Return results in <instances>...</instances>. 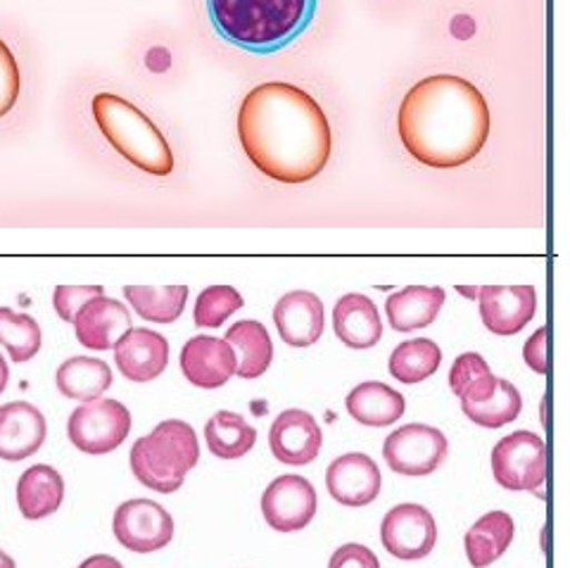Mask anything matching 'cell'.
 I'll return each mask as SVG.
<instances>
[{
  "label": "cell",
  "mask_w": 570,
  "mask_h": 568,
  "mask_svg": "<svg viewBox=\"0 0 570 568\" xmlns=\"http://www.w3.org/2000/svg\"><path fill=\"white\" fill-rule=\"evenodd\" d=\"M240 146L264 176L288 186L307 184L326 169L333 136L326 112L302 88L266 81L238 110Z\"/></svg>",
  "instance_id": "obj_1"
},
{
  "label": "cell",
  "mask_w": 570,
  "mask_h": 568,
  "mask_svg": "<svg viewBox=\"0 0 570 568\" xmlns=\"http://www.w3.org/2000/svg\"><path fill=\"white\" fill-rule=\"evenodd\" d=\"M404 150L431 169H456L480 155L490 138V108L463 77L435 75L412 86L400 105Z\"/></svg>",
  "instance_id": "obj_2"
},
{
  "label": "cell",
  "mask_w": 570,
  "mask_h": 568,
  "mask_svg": "<svg viewBox=\"0 0 570 568\" xmlns=\"http://www.w3.org/2000/svg\"><path fill=\"white\" fill-rule=\"evenodd\" d=\"M207 12L224 41L269 56L307 31L316 0H207Z\"/></svg>",
  "instance_id": "obj_3"
},
{
  "label": "cell",
  "mask_w": 570,
  "mask_h": 568,
  "mask_svg": "<svg viewBox=\"0 0 570 568\" xmlns=\"http://www.w3.org/2000/svg\"><path fill=\"white\" fill-rule=\"evenodd\" d=\"M91 108L107 144L134 167L153 176H169L174 172V153L165 134L134 102L115 94H98Z\"/></svg>",
  "instance_id": "obj_4"
},
{
  "label": "cell",
  "mask_w": 570,
  "mask_h": 568,
  "mask_svg": "<svg viewBox=\"0 0 570 568\" xmlns=\"http://www.w3.org/2000/svg\"><path fill=\"white\" fill-rule=\"evenodd\" d=\"M131 471L138 483L155 492L171 494L184 486L186 476L198 467L200 445L193 425L167 419L136 440L131 448Z\"/></svg>",
  "instance_id": "obj_5"
},
{
  "label": "cell",
  "mask_w": 570,
  "mask_h": 568,
  "mask_svg": "<svg viewBox=\"0 0 570 568\" xmlns=\"http://www.w3.org/2000/svg\"><path fill=\"white\" fill-rule=\"evenodd\" d=\"M131 431V412L119 400L83 402L69 414L67 435L77 450L102 457L124 445Z\"/></svg>",
  "instance_id": "obj_6"
},
{
  "label": "cell",
  "mask_w": 570,
  "mask_h": 568,
  "mask_svg": "<svg viewBox=\"0 0 570 568\" xmlns=\"http://www.w3.org/2000/svg\"><path fill=\"white\" fill-rule=\"evenodd\" d=\"M494 481L511 492H542L547 476L544 440L532 431H515L492 450Z\"/></svg>",
  "instance_id": "obj_7"
},
{
  "label": "cell",
  "mask_w": 570,
  "mask_h": 568,
  "mask_svg": "<svg viewBox=\"0 0 570 568\" xmlns=\"http://www.w3.org/2000/svg\"><path fill=\"white\" fill-rule=\"evenodd\" d=\"M450 452L448 435L440 429L425 423H409L392 431L385 438L383 457L387 467L400 476H431L442 467L444 457Z\"/></svg>",
  "instance_id": "obj_8"
},
{
  "label": "cell",
  "mask_w": 570,
  "mask_h": 568,
  "mask_svg": "<svg viewBox=\"0 0 570 568\" xmlns=\"http://www.w3.org/2000/svg\"><path fill=\"white\" fill-rule=\"evenodd\" d=\"M112 532L129 552L153 555L174 540V519L163 505L138 497L117 507Z\"/></svg>",
  "instance_id": "obj_9"
},
{
  "label": "cell",
  "mask_w": 570,
  "mask_h": 568,
  "mask_svg": "<svg viewBox=\"0 0 570 568\" xmlns=\"http://www.w3.org/2000/svg\"><path fill=\"white\" fill-rule=\"evenodd\" d=\"M381 542L385 552L395 559H425L438 542V526L433 513L414 502L392 507L381 523Z\"/></svg>",
  "instance_id": "obj_10"
},
{
  "label": "cell",
  "mask_w": 570,
  "mask_h": 568,
  "mask_svg": "<svg viewBox=\"0 0 570 568\" xmlns=\"http://www.w3.org/2000/svg\"><path fill=\"white\" fill-rule=\"evenodd\" d=\"M264 521L278 532L307 528L316 513V490L305 476H278L262 494Z\"/></svg>",
  "instance_id": "obj_11"
},
{
  "label": "cell",
  "mask_w": 570,
  "mask_h": 568,
  "mask_svg": "<svg viewBox=\"0 0 570 568\" xmlns=\"http://www.w3.org/2000/svg\"><path fill=\"white\" fill-rule=\"evenodd\" d=\"M480 319L494 335H515L538 312V293L532 286H483L478 291Z\"/></svg>",
  "instance_id": "obj_12"
},
{
  "label": "cell",
  "mask_w": 570,
  "mask_h": 568,
  "mask_svg": "<svg viewBox=\"0 0 570 568\" xmlns=\"http://www.w3.org/2000/svg\"><path fill=\"white\" fill-rule=\"evenodd\" d=\"M326 486L333 500L343 507H366L379 500L383 476L376 461L364 452L337 457L326 471Z\"/></svg>",
  "instance_id": "obj_13"
},
{
  "label": "cell",
  "mask_w": 570,
  "mask_h": 568,
  "mask_svg": "<svg viewBox=\"0 0 570 568\" xmlns=\"http://www.w3.org/2000/svg\"><path fill=\"white\" fill-rule=\"evenodd\" d=\"M321 442H324L321 425L305 410L281 412L269 433L272 454L281 461V464H291V467L312 464V461L318 457Z\"/></svg>",
  "instance_id": "obj_14"
},
{
  "label": "cell",
  "mask_w": 570,
  "mask_h": 568,
  "mask_svg": "<svg viewBox=\"0 0 570 568\" xmlns=\"http://www.w3.org/2000/svg\"><path fill=\"white\" fill-rule=\"evenodd\" d=\"M112 350L121 376L134 383L155 381L169 362L167 339L150 329H129Z\"/></svg>",
  "instance_id": "obj_15"
},
{
  "label": "cell",
  "mask_w": 570,
  "mask_h": 568,
  "mask_svg": "<svg viewBox=\"0 0 570 568\" xmlns=\"http://www.w3.org/2000/svg\"><path fill=\"white\" fill-rule=\"evenodd\" d=\"M48 423L39 407L17 400L0 407V459L22 461L43 448Z\"/></svg>",
  "instance_id": "obj_16"
},
{
  "label": "cell",
  "mask_w": 570,
  "mask_h": 568,
  "mask_svg": "<svg viewBox=\"0 0 570 568\" xmlns=\"http://www.w3.org/2000/svg\"><path fill=\"white\" fill-rule=\"evenodd\" d=\"M236 352L224 339L195 335L181 350L184 376L198 388H222L236 376Z\"/></svg>",
  "instance_id": "obj_17"
},
{
  "label": "cell",
  "mask_w": 570,
  "mask_h": 568,
  "mask_svg": "<svg viewBox=\"0 0 570 568\" xmlns=\"http://www.w3.org/2000/svg\"><path fill=\"white\" fill-rule=\"evenodd\" d=\"M274 324L285 345L309 347L318 343L326 326V312L321 297L309 291L283 295L274 307Z\"/></svg>",
  "instance_id": "obj_18"
},
{
  "label": "cell",
  "mask_w": 570,
  "mask_h": 568,
  "mask_svg": "<svg viewBox=\"0 0 570 568\" xmlns=\"http://www.w3.org/2000/svg\"><path fill=\"white\" fill-rule=\"evenodd\" d=\"M129 329L134 326L127 305L107 295H96L88 300L75 319V333L79 343L96 352L112 350Z\"/></svg>",
  "instance_id": "obj_19"
},
{
  "label": "cell",
  "mask_w": 570,
  "mask_h": 568,
  "mask_svg": "<svg viewBox=\"0 0 570 568\" xmlns=\"http://www.w3.org/2000/svg\"><path fill=\"white\" fill-rule=\"evenodd\" d=\"M335 335L352 350H368L383 339V322L373 300L362 293H347L333 307Z\"/></svg>",
  "instance_id": "obj_20"
},
{
  "label": "cell",
  "mask_w": 570,
  "mask_h": 568,
  "mask_svg": "<svg viewBox=\"0 0 570 568\" xmlns=\"http://www.w3.org/2000/svg\"><path fill=\"white\" fill-rule=\"evenodd\" d=\"M444 297L448 295H444V288L440 286H406L387 297V322L400 333H412L431 326L444 305Z\"/></svg>",
  "instance_id": "obj_21"
},
{
  "label": "cell",
  "mask_w": 570,
  "mask_h": 568,
  "mask_svg": "<svg viewBox=\"0 0 570 568\" xmlns=\"http://www.w3.org/2000/svg\"><path fill=\"white\" fill-rule=\"evenodd\" d=\"M65 500V481L58 469L36 464L20 476L17 483V507L27 521H41L56 513Z\"/></svg>",
  "instance_id": "obj_22"
},
{
  "label": "cell",
  "mask_w": 570,
  "mask_h": 568,
  "mask_svg": "<svg viewBox=\"0 0 570 568\" xmlns=\"http://www.w3.org/2000/svg\"><path fill=\"white\" fill-rule=\"evenodd\" d=\"M224 341L236 352V374L240 379L253 381L269 371L274 343L264 324L255 322V319H245V322H238L226 331Z\"/></svg>",
  "instance_id": "obj_23"
},
{
  "label": "cell",
  "mask_w": 570,
  "mask_h": 568,
  "mask_svg": "<svg viewBox=\"0 0 570 568\" xmlns=\"http://www.w3.org/2000/svg\"><path fill=\"white\" fill-rule=\"evenodd\" d=\"M345 407L354 421L371 425V429H383V425L402 419L406 400L395 388L381 381H364L347 395Z\"/></svg>",
  "instance_id": "obj_24"
},
{
  "label": "cell",
  "mask_w": 570,
  "mask_h": 568,
  "mask_svg": "<svg viewBox=\"0 0 570 568\" xmlns=\"http://www.w3.org/2000/svg\"><path fill=\"white\" fill-rule=\"evenodd\" d=\"M515 536V523L507 511H490L466 532V557L473 568H485L502 557Z\"/></svg>",
  "instance_id": "obj_25"
},
{
  "label": "cell",
  "mask_w": 570,
  "mask_h": 568,
  "mask_svg": "<svg viewBox=\"0 0 570 568\" xmlns=\"http://www.w3.org/2000/svg\"><path fill=\"white\" fill-rule=\"evenodd\" d=\"M58 390L67 400L94 402L100 400L112 385V369L96 358H71L60 364Z\"/></svg>",
  "instance_id": "obj_26"
},
{
  "label": "cell",
  "mask_w": 570,
  "mask_h": 568,
  "mask_svg": "<svg viewBox=\"0 0 570 568\" xmlns=\"http://www.w3.org/2000/svg\"><path fill=\"white\" fill-rule=\"evenodd\" d=\"M124 297L150 324H174L186 310L188 286H124Z\"/></svg>",
  "instance_id": "obj_27"
},
{
  "label": "cell",
  "mask_w": 570,
  "mask_h": 568,
  "mask_svg": "<svg viewBox=\"0 0 570 568\" xmlns=\"http://www.w3.org/2000/svg\"><path fill=\"white\" fill-rule=\"evenodd\" d=\"M207 448L219 459H240L255 448L257 431L236 412H217L205 425Z\"/></svg>",
  "instance_id": "obj_28"
},
{
  "label": "cell",
  "mask_w": 570,
  "mask_h": 568,
  "mask_svg": "<svg viewBox=\"0 0 570 568\" xmlns=\"http://www.w3.org/2000/svg\"><path fill=\"white\" fill-rule=\"evenodd\" d=\"M442 364V350L431 339H414L395 347L390 354V374L397 381L414 385L431 379Z\"/></svg>",
  "instance_id": "obj_29"
},
{
  "label": "cell",
  "mask_w": 570,
  "mask_h": 568,
  "mask_svg": "<svg viewBox=\"0 0 570 568\" xmlns=\"http://www.w3.org/2000/svg\"><path fill=\"white\" fill-rule=\"evenodd\" d=\"M450 388L461 402H483L494 393L497 376L483 354L463 352L450 369Z\"/></svg>",
  "instance_id": "obj_30"
},
{
  "label": "cell",
  "mask_w": 570,
  "mask_h": 568,
  "mask_svg": "<svg viewBox=\"0 0 570 568\" xmlns=\"http://www.w3.org/2000/svg\"><path fill=\"white\" fill-rule=\"evenodd\" d=\"M461 410L473 423L483 429H502V425L519 419L523 410V398L513 383L497 379L494 393L483 402H461Z\"/></svg>",
  "instance_id": "obj_31"
},
{
  "label": "cell",
  "mask_w": 570,
  "mask_h": 568,
  "mask_svg": "<svg viewBox=\"0 0 570 568\" xmlns=\"http://www.w3.org/2000/svg\"><path fill=\"white\" fill-rule=\"evenodd\" d=\"M43 343L41 326L36 319L10 307H0V345H3L14 364L31 362Z\"/></svg>",
  "instance_id": "obj_32"
},
{
  "label": "cell",
  "mask_w": 570,
  "mask_h": 568,
  "mask_svg": "<svg viewBox=\"0 0 570 568\" xmlns=\"http://www.w3.org/2000/svg\"><path fill=\"white\" fill-rule=\"evenodd\" d=\"M243 295L234 286H209L195 300V326L219 329L230 314L243 310Z\"/></svg>",
  "instance_id": "obj_33"
},
{
  "label": "cell",
  "mask_w": 570,
  "mask_h": 568,
  "mask_svg": "<svg viewBox=\"0 0 570 568\" xmlns=\"http://www.w3.org/2000/svg\"><path fill=\"white\" fill-rule=\"evenodd\" d=\"M20 98V67L12 50L0 39V117H6Z\"/></svg>",
  "instance_id": "obj_34"
},
{
  "label": "cell",
  "mask_w": 570,
  "mask_h": 568,
  "mask_svg": "<svg viewBox=\"0 0 570 568\" xmlns=\"http://www.w3.org/2000/svg\"><path fill=\"white\" fill-rule=\"evenodd\" d=\"M96 295H105L102 286H58L52 293V307L67 324H75L79 310Z\"/></svg>",
  "instance_id": "obj_35"
},
{
  "label": "cell",
  "mask_w": 570,
  "mask_h": 568,
  "mask_svg": "<svg viewBox=\"0 0 570 568\" xmlns=\"http://www.w3.org/2000/svg\"><path fill=\"white\" fill-rule=\"evenodd\" d=\"M328 568H381V561L368 547L347 542L335 549Z\"/></svg>",
  "instance_id": "obj_36"
},
{
  "label": "cell",
  "mask_w": 570,
  "mask_h": 568,
  "mask_svg": "<svg viewBox=\"0 0 570 568\" xmlns=\"http://www.w3.org/2000/svg\"><path fill=\"white\" fill-rule=\"evenodd\" d=\"M523 358L534 374L540 376L547 374V329L544 326L530 335L523 347Z\"/></svg>",
  "instance_id": "obj_37"
},
{
  "label": "cell",
  "mask_w": 570,
  "mask_h": 568,
  "mask_svg": "<svg viewBox=\"0 0 570 568\" xmlns=\"http://www.w3.org/2000/svg\"><path fill=\"white\" fill-rule=\"evenodd\" d=\"M79 568H124L119 559L110 557V555H94L88 557L83 564H79Z\"/></svg>",
  "instance_id": "obj_38"
},
{
  "label": "cell",
  "mask_w": 570,
  "mask_h": 568,
  "mask_svg": "<svg viewBox=\"0 0 570 568\" xmlns=\"http://www.w3.org/2000/svg\"><path fill=\"white\" fill-rule=\"evenodd\" d=\"M8 381H10V366H8V362H6L3 354H0V395L6 393Z\"/></svg>",
  "instance_id": "obj_39"
},
{
  "label": "cell",
  "mask_w": 570,
  "mask_h": 568,
  "mask_svg": "<svg viewBox=\"0 0 570 568\" xmlns=\"http://www.w3.org/2000/svg\"><path fill=\"white\" fill-rule=\"evenodd\" d=\"M0 568H17L14 559H12L10 555H6V552H3V549H0Z\"/></svg>",
  "instance_id": "obj_40"
}]
</instances>
